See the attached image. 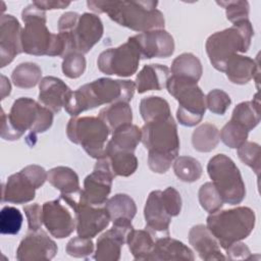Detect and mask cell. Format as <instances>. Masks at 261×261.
I'll use <instances>...</instances> for the list:
<instances>
[{
    "label": "cell",
    "instance_id": "cell-1",
    "mask_svg": "<svg viewBox=\"0 0 261 261\" xmlns=\"http://www.w3.org/2000/svg\"><path fill=\"white\" fill-rule=\"evenodd\" d=\"M97 13H106L110 19L135 32H149L164 28L163 13L157 9L158 1H87Z\"/></svg>",
    "mask_w": 261,
    "mask_h": 261
},
{
    "label": "cell",
    "instance_id": "cell-2",
    "mask_svg": "<svg viewBox=\"0 0 261 261\" xmlns=\"http://www.w3.org/2000/svg\"><path fill=\"white\" fill-rule=\"evenodd\" d=\"M135 90L134 81L100 77L73 91L64 108L73 117L104 104L128 103L134 97Z\"/></svg>",
    "mask_w": 261,
    "mask_h": 261
},
{
    "label": "cell",
    "instance_id": "cell-3",
    "mask_svg": "<svg viewBox=\"0 0 261 261\" xmlns=\"http://www.w3.org/2000/svg\"><path fill=\"white\" fill-rule=\"evenodd\" d=\"M141 132V142L149 151V168L156 173H165L179 151V138L173 117L170 115L145 122Z\"/></svg>",
    "mask_w": 261,
    "mask_h": 261
},
{
    "label": "cell",
    "instance_id": "cell-4",
    "mask_svg": "<svg viewBox=\"0 0 261 261\" xmlns=\"http://www.w3.org/2000/svg\"><path fill=\"white\" fill-rule=\"evenodd\" d=\"M1 112V138L6 141L18 140L27 130H30L28 139H36L37 134L45 133L53 123V112L28 97L16 99L8 114L3 109Z\"/></svg>",
    "mask_w": 261,
    "mask_h": 261
},
{
    "label": "cell",
    "instance_id": "cell-5",
    "mask_svg": "<svg viewBox=\"0 0 261 261\" xmlns=\"http://www.w3.org/2000/svg\"><path fill=\"white\" fill-rule=\"evenodd\" d=\"M24 28L21 33L22 51L35 56H60L67 54L65 39L58 33L53 34L47 28L46 11L34 3L25 6L21 11Z\"/></svg>",
    "mask_w": 261,
    "mask_h": 261
},
{
    "label": "cell",
    "instance_id": "cell-6",
    "mask_svg": "<svg viewBox=\"0 0 261 261\" xmlns=\"http://www.w3.org/2000/svg\"><path fill=\"white\" fill-rule=\"evenodd\" d=\"M253 36L254 29L249 19L234 22L230 28L209 36L205 49L213 67L224 72L225 63L232 55L249 50Z\"/></svg>",
    "mask_w": 261,
    "mask_h": 261
},
{
    "label": "cell",
    "instance_id": "cell-7",
    "mask_svg": "<svg viewBox=\"0 0 261 261\" xmlns=\"http://www.w3.org/2000/svg\"><path fill=\"white\" fill-rule=\"evenodd\" d=\"M256 222L255 212L245 206L218 210L207 217L206 226L222 249L250 236Z\"/></svg>",
    "mask_w": 261,
    "mask_h": 261
},
{
    "label": "cell",
    "instance_id": "cell-8",
    "mask_svg": "<svg viewBox=\"0 0 261 261\" xmlns=\"http://www.w3.org/2000/svg\"><path fill=\"white\" fill-rule=\"evenodd\" d=\"M168 93L178 102L176 118L181 125L195 126L201 122L206 111V96L197 82L175 75L166 83Z\"/></svg>",
    "mask_w": 261,
    "mask_h": 261
},
{
    "label": "cell",
    "instance_id": "cell-9",
    "mask_svg": "<svg viewBox=\"0 0 261 261\" xmlns=\"http://www.w3.org/2000/svg\"><path fill=\"white\" fill-rule=\"evenodd\" d=\"M207 172L223 203L240 204L246 196V187L236 163L224 154L213 156L207 164Z\"/></svg>",
    "mask_w": 261,
    "mask_h": 261
},
{
    "label": "cell",
    "instance_id": "cell-10",
    "mask_svg": "<svg viewBox=\"0 0 261 261\" xmlns=\"http://www.w3.org/2000/svg\"><path fill=\"white\" fill-rule=\"evenodd\" d=\"M110 129L106 123L95 116H73L66 126L70 142L82 146L87 154L95 159L104 155Z\"/></svg>",
    "mask_w": 261,
    "mask_h": 261
},
{
    "label": "cell",
    "instance_id": "cell-11",
    "mask_svg": "<svg viewBox=\"0 0 261 261\" xmlns=\"http://www.w3.org/2000/svg\"><path fill=\"white\" fill-rule=\"evenodd\" d=\"M141 59L139 48L129 37L122 45L101 52L97 65L105 74L128 77L137 72Z\"/></svg>",
    "mask_w": 261,
    "mask_h": 261
},
{
    "label": "cell",
    "instance_id": "cell-12",
    "mask_svg": "<svg viewBox=\"0 0 261 261\" xmlns=\"http://www.w3.org/2000/svg\"><path fill=\"white\" fill-rule=\"evenodd\" d=\"M104 28L101 18L94 13L80 14L75 24L66 32H58L66 41L67 54H86L100 41ZM66 54V55H67Z\"/></svg>",
    "mask_w": 261,
    "mask_h": 261
},
{
    "label": "cell",
    "instance_id": "cell-13",
    "mask_svg": "<svg viewBox=\"0 0 261 261\" xmlns=\"http://www.w3.org/2000/svg\"><path fill=\"white\" fill-rule=\"evenodd\" d=\"M43 224L56 239L69 237L76 227L75 210L69 195L61 194L58 199L43 204Z\"/></svg>",
    "mask_w": 261,
    "mask_h": 261
},
{
    "label": "cell",
    "instance_id": "cell-14",
    "mask_svg": "<svg viewBox=\"0 0 261 261\" xmlns=\"http://www.w3.org/2000/svg\"><path fill=\"white\" fill-rule=\"evenodd\" d=\"M70 201L75 210L76 218V232L77 236L88 239H93L103 229H105L109 222V215L104 207L92 206L77 199L79 195H69Z\"/></svg>",
    "mask_w": 261,
    "mask_h": 261
},
{
    "label": "cell",
    "instance_id": "cell-15",
    "mask_svg": "<svg viewBox=\"0 0 261 261\" xmlns=\"http://www.w3.org/2000/svg\"><path fill=\"white\" fill-rule=\"evenodd\" d=\"M133 228L132 221H114L112 227L98 238L94 258L98 261L119 260L121 248L126 243L127 234Z\"/></svg>",
    "mask_w": 261,
    "mask_h": 261
},
{
    "label": "cell",
    "instance_id": "cell-16",
    "mask_svg": "<svg viewBox=\"0 0 261 261\" xmlns=\"http://www.w3.org/2000/svg\"><path fill=\"white\" fill-rule=\"evenodd\" d=\"M56 243L43 229L30 230L20 241L16 250V259L19 261L51 260L57 254Z\"/></svg>",
    "mask_w": 261,
    "mask_h": 261
},
{
    "label": "cell",
    "instance_id": "cell-17",
    "mask_svg": "<svg viewBox=\"0 0 261 261\" xmlns=\"http://www.w3.org/2000/svg\"><path fill=\"white\" fill-rule=\"evenodd\" d=\"M139 48L141 58H167L174 52V40L165 30H153L132 37Z\"/></svg>",
    "mask_w": 261,
    "mask_h": 261
},
{
    "label": "cell",
    "instance_id": "cell-18",
    "mask_svg": "<svg viewBox=\"0 0 261 261\" xmlns=\"http://www.w3.org/2000/svg\"><path fill=\"white\" fill-rule=\"evenodd\" d=\"M113 179L114 177L108 171L95 164L94 170L84 180V189L77 196L79 201L97 207L105 205Z\"/></svg>",
    "mask_w": 261,
    "mask_h": 261
},
{
    "label": "cell",
    "instance_id": "cell-19",
    "mask_svg": "<svg viewBox=\"0 0 261 261\" xmlns=\"http://www.w3.org/2000/svg\"><path fill=\"white\" fill-rule=\"evenodd\" d=\"M22 28L11 14H2L0 19V67L13 61L14 57L22 53Z\"/></svg>",
    "mask_w": 261,
    "mask_h": 261
},
{
    "label": "cell",
    "instance_id": "cell-20",
    "mask_svg": "<svg viewBox=\"0 0 261 261\" xmlns=\"http://www.w3.org/2000/svg\"><path fill=\"white\" fill-rule=\"evenodd\" d=\"M144 217L146 220V228L160 237L169 236V224L171 216L167 212L162 198L161 191H152L145 204Z\"/></svg>",
    "mask_w": 261,
    "mask_h": 261
},
{
    "label": "cell",
    "instance_id": "cell-21",
    "mask_svg": "<svg viewBox=\"0 0 261 261\" xmlns=\"http://www.w3.org/2000/svg\"><path fill=\"white\" fill-rule=\"evenodd\" d=\"M71 93L70 88L55 76H45L39 84V102L53 113H58L66 105Z\"/></svg>",
    "mask_w": 261,
    "mask_h": 261
},
{
    "label": "cell",
    "instance_id": "cell-22",
    "mask_svg": "<svg viewBox=\"0 0 261 261\" xmlns=\"http://www.w3.org/2000/svg\"><path fill=\"white\" fill-rule=\"evenodd\" d=\"M37 188L33 181L20 170L13 173L2 184V203L25 204L35 199Z\"/></svg>",
    "mask_w": 261,
    "mask_h": 261
},
{
    "label": "cell",
    "instance_id": "cell-23",
    "mask_svg": "<svg viewBox=\"0 0 261 261\" xmlns=\"http://www.w3.org/2000/svg\"><path fill=\"white\" fill-rule=\"evenodd\" d=\"M189 243L202 260H224L220 246L215 237L204 224L194 225L189 231Z\"/></svg>",
    "mask_w": 261,
    "mask_h": 261
},
{
    "label": "cell",
    "instance_id": "cell-24",
    "mask_svg": "<svg viewBox=\"0 0 261 261\" xmlns=\"http://www.w3.org/2000/svg\"><path fill=\"white\" fill-rule=\"evenodd\" d=\"M96 165L104 168L114 178L116 176H129L138 168V159L134 152L110 151L97 159Z\"/></svg>",
    "mask_w": 261,
    "mask_h": 261
},
{
    "label": "cell",
    "instance_id": "cell-25",
    "mask_svg": "<svg viewBox=\"0 0 261 261\" xmlns=\"http://www.w3.org/2000/svg\"><path fill=\"white\" fill-rule=\"evenodd\" d=\"M195 259L193 251L182 242L170 238L169 236L157 239L153 251L148 260L169 261L185 260L193 261Z\"/></svg>",
    "mask_w": 261,
    "mask_h": 261
},
{
    "label": "cell",
    "instance_id": "cell-26",
    "mask_svg": "<svg viewBox=\"0 0 261 261\" xmlns=\"http://www.w3.org/2000/svg\"><path fill=\"white\" fill-rule=\"evenodd\" d=\"M224 72L232 84L245 85L259 74L258 59L234 54L226 61Z\"/></svg>",
    "mask_w": 261,
    "mask_h": 261
},
{
    "label": "cell",
    "instance_id": "cell-27",
    "mask_svg": "<svg viewBox=\"0 0 261 261\" xmlns=\"http://www.w3.org/2000/svg\"><path fill=\"white\" fill-rule=\"evenodd\" d=\"M170 69L162 64H147L137 74L135 85L139 94L147 91H160L166 88Z\"/></svg>",
    "mask_w": 261,
    "mask_h": 261
},
{
    "label": "cell",
    "instance_id": "cell-28",
    "mask_svg": "<svg viewBox=\"0 0 261 261\" xmlns=\"http://www.w3.org/2000/svg\"><path fill=\"white\" fill-rule=\"evenodd\" d=\"M142 132L136 124L123 125L112 133L111 139L107 142L105 152L125 151L134 152L141 142ZM104 152V153H105Z\"/></svg>",
    "mask_w": 261,
    "mask_h": 261
},
{
    "label": "cell",
    "instance_id": "cell-29",
    "mask_svg": "<svg viewBox=\"0 0 261 261\" xmlns=\"http://www.w3.org/2000/svg\"><path fill=\"white\" fill-rule=\"evenodd\" d=\"M47 180L63 195H79L81 191L79 175L67 166H57L48 171Z\"/></svg>",
    "mask_w": 261,
    "mask_h": 261
},
{
    "label": "cell",
    "instance_id": "cell-30",
    "mask_svg": "<svg viewBox=\"0 0 261 261\" xmlns=\"http://www.w3.org/2000/svg\"><path fill=\"white\" fill-rule=\"evenodd\" d=\"M98 117L106 123L112 134L117 128L132 123L133 111L128 103L116 102L102 108Z\"/></svg>",
    "mask_w": 261,
    "mask_h": 261
},
{
    "label": "cell",
    "instance_id": "cell-31",
    "mask_svg": "<svg viewBox=\"0 0 261 261\" xmlns=\"http://www.w3.org/2000/svg\"><path fill=\"white\" fill-rule=\"evenodd\" d=\"M110 221H132L137 213V206L135 201L126 194H116L105 203Z\"/></svg>",
    "mask_w": 261,
    "mask_h": 261
},
{
    "label": "cell",
    "instance_id": "cell-32",
    "mask_svg": "<svg viewBox=\"0 0 261 261\" xmlns=\"http://www.w3.org/2000/svg\"><path fill=\"white\" fill-rule=\"evenodd\" d=\"M170 71L171 75L198 82L202 76L203 68L197 56L192 53H182L173 59Z\"/></svg>",
    "mask_w": 261,
    "mask_h": 261
},
{
    "label": "cell",
    "instance_id": "cell-33",
    "mask_svg": "<svg viewBox=\"0 0 261 261\" xmlns=\"http://www.w3.org/2000/svg\"><path fill=\"white\" fill-rule=\"evenodd\" d=\"M258 94L252 101H245L238 104L231 114L230 120L240 124L245 129L250 132L260 122L259 114V99Z\"/></svg>",
    "mask_w": 261,
    "mask_h": 261
},
{
    "label": "cell",
    "instance_id": "cell-34",
    "mask_svg": "<svg viewBox=\"0 0 261 261\" xmlns=\"http://www.w3.org/2000/svg\"><path fill=\"white\" fill-rule=\"evenodd\" d=\"M126 244L135 260H148L155 242L148 230L133 228L127 234Z\"/></svg>",
    "mask_w": 261,
    "mask_h": 261
},
{
    "label": "cell",
    "instance_id": "cell-35",
    "mask_svg": "<svg viewBox=\"0 0 261 261\" xmlns=\"http://www.w3.org/2000/svg\"><path fill=\"white\" fill-rule=\"evenodd\" d=\"M220 141V132L216 125L206 122L199 125L192 135V144L196 151L207 153L214 150Z\"/></svg>",
    "mask_w": 261,
    "mask_h": 261
},
{
    "label": "cell",
    "instance_id": "cell-36",
    "mask_svg": "<svg viewBox=\"0 0 261 261\" xmlns=\"http://www.w3.org/2000/svg\"><path fill=\"white\" fill-rule=\"evenodd\" d=\"M42 70L40 66L33 62L18 64L11 73V80L15 87L31 89L41 82Z\"/></svg>",
    "mask_w": 261,
    "mask_h": 261
},
{
    "label": "cell",
    "instance_id": "cell-37",
    "mask_svg": "<svg viewBox=\"0 0 261 261\" xmlns=\"http://www.w3.org/2000/svg\"><path fill=\"white\" fill-rule=\"evenodd\" d=\"M140 113L145 122L171 115L168 102L158 96L143 98L140 102Z\"/></svg>",
    "mask_w": 261,
    "mask_h": 261
},
{
    "label": "cell",
    "instance_id": "cell-38",
    "mask_svg": "<svg viewBox=\"0 0 261 261\" xmlns=\"http://www.w3.org/2000/svg\"><path fill=\"white\" fill-rule=\"evenodd\" d=\"M173 171L180 180L194 182L201 177L203 168L196 158L191 156H180L176 157L173 162Z\"/></svg>",
    "mask_w": 261,
    "mask_h": 261
},
{
    "label": "cell",
    "instance_id": "cell-39",
    "mask_svg": "<svg viewBox=\"0 0 261 261\" xmlns=\"http://www.w3.org/2000/svg\"><path fill=\"white\" fill-rule=\"evenodd\" d=\"M21 212L12 206H4L0 212V232L2 234H16L22 225Z\"/></svg>",
    "mask_w": 261,
    "mask_h": 261
},
{
    "label": "cell",
    "instance_id": "cell-40",
    "mask_svg": "<svg viewBox=\"0 0 261 261\" xmlns=\"http://www.w3.org/2000/svg\"><path fill=\"white\" fill-rule=\"evenodd\" d=\"M249 132L240 124L229 120L220 130V140L229 148L238 149L247 142Z\"/></svg>",
    "mask_w": 261,
    "mask_h": 261
},
{
    "label": "cell",
    "instance_id": "cell-41",
    "mask_svg": "<svg viewBox=\"0 0 261 261\" xmlns=\"http://www.w3.org/2000/svg\"><path fill=\"white\" fill-rule=\"evenodd\" d=\"M198 195L202 208L209 214L220 210L223 206V201L213 182L208 181L202 185Z\"/></svg>",
    "mask_w": 261,
    "mask_h": 261
},
{
    "label": "cell",
    "instance_id": "cell-42",
    "mask_svg": "<svg viewBox=\"0 0 261 261\" xmlns=\"http://www.w3.org/2000/svg\"><path fill=\"white\" fill-rule=\"evenodd\" d=\"M260 146L257 143L245 142L238 148V156L241 161L251 167L257 176L260 172Z\"/></svg>",
    "mask_w": 261,
    "mask_h": 261
},
{
    "label": "cell",
    "instance_id": "cell-43",
    "mask_svg": "<svg viewBox=\"0 0 261 261\" xmlns=\"http://www.w3.org/2000/svg\"><path fill=\"white\" fill-rule=\"evenodd\" d=\"M86 58L84 54L72 52L67 54L62 61V72L69 79H77L82 76L86 70Z\"/></svg>",
    "mask_w": 261,
    "mask_h": 261
},
{
    "label": "cell",
    "instance_id": "cell-44",
    "mask_svg": "<svg viewBox=\"0 0 261 261\" xmlns=\"http://www.w3.org/2000/svg\"><path fill=\"white\" fill-rule=\"evenodd\" d=\"M216 3L225 9L226 18L232 23L248 19L250 5L248 1H216Z\"/></svg>",
    "mask_w": 261,
    "mask_h": 261
},
{
    "label": "cell",
    "instance_id": "cell-45",
    "mask_svg": "<svg viewBox=\"0 0 261 261\" xmlns=\"http://www.w3.org/2000/svg\"><path fill=\"white\" fill-rule=\"evenodd\" d=\"M231 103L227 93L220 89L210 91L206 96V107L215 114L223 115Z\"/></svg>",
    "mask_w": 261,
    "mask_h": 261
},
{
    "label": "cell",
    "instance_id": "cell-46",
    "mask_svg": "<svg viewBox=\"0 0 261 261\" xmlns=\"http://www.w3.org/2000/svg\"><path fill=\"white\" fill-rule=\"evenodd\" d=\"M65 251L71 257L87 258L94 253V244L91 239L77 236L68 241Z\"/></svg>",
    "mask_w": 261,
    "mask_h": 261
},
{
    "label": "cell",
    "instance_id": "cell-47",
    "mask_svg": "<svg viewBox=\"0 0 261 261\" xmlns=\"http://www.w3.org/2000/svg\"><path fill=\"white\" fill-rule=\"evenodd\" d=\"M161 198L163 204L171 217L177 216L181 210V198L179 193L172 187L161 191Z\"/></svg>",
    "mask_w": 261,
    "mask_h": 261
},
{
    "label": "cell",
    "instance_id": "cell-48",
    "mask_svg": "<svg viewBox=\"0 0 261 261\" xmlns=\"http://www.w3.org/2000/svg\"><path fill=\"white\" fill-rule=\"evenodd\" d=\"M28 219L29 230H38L43 224V208L38 204H30L23 207Z\"/></svg>",
    "mask_w": 261,
    "mask_h": 261
},
{
    "label": "cell",
    "instance_id": "cell-49",
    "mask_svg": "<svg viewBox=\"0 0 261 261\" xmlns=\"http://www.w3.org/2000/svg\"><path fill=\"white\" fill-rule=\"evenodd\" d=\"M21 171L33 181L37 189L41 188L47 180L48 172L40 165L31 164L21 169Z\"/></svg>",
    "mask_w": 261,
    "mask_h": 261
},
{
    "label": "cell",
    "instance_id": "cell-50",
    "mask_svg": "<svg viewBox=\"0 0 261 261\" xmlns=\"http://www.w3.org/2000/svg\"><path fill=\"white\" fill-rule=\"evenodd\" d=\"M227 254V259L238 260V259H252L253 255L251 254L250 249L240 242H236L225 249Z\"/></svg>",
    "mask_w": 261,
    "mask_h": 261
},
{
    "label": "cell",
    "instance_id": "cell-51",
    "mask_svg": "<svg viewBox=\"0 0 261 261\" xmlns=\"http://www.w3.org/2000/svg\"><path fill=\"white\" fill-rule=\"evenodd\" d=\"M35 5H37L39 8L43 10H52V9H63L67 6L70 5L69 1H62V0H57V1H34L33 2Z\"/></svg>",
    "mask_w": 261,
    "mask_h": 261
},
{
    "label": "cell",
    "instance_id": "cell-52",
    "mask_svg": "<svg viewBox=\"0 0 261 261\" xmlns=\"http://www.w3.org/2000/svg\"><path fill=\"white\" fill-rule=\"evenodd\" d=\"M11 92V85L9 80L5 75H1V100L8 96Z\"/></svg>",
    "mask_w": 261,
    "mask_h": 261
}]
</instances>
